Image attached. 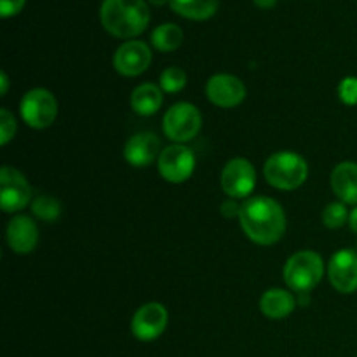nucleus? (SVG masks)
<instances>
[{
	"instance_id": "obj_1",
	"label": "nucleus",
	"mask_w": 357,
	"mask_h": 357,
	"mask_svg": "<svg viewBox=\"0 0 357 357\" xmlns=\"http://www.w3.org/2000/svg\"><path fill=\"white\" fill-rule=\"evenodd\" d=\"M239 222L248 239L260 246L275 244L286 230L282 206L271 197H251L241 206Z\"/></svg>"
},
{
	"instance_id": "obj_2",
	"label": "nucleus",
	"mask_w": 357,
	"mask_h": 357,
	"mask_svg": "<svg viewBox=\"0 0 357 357\" xmlns=\"http://www.w3.org/2000/svg\"><path fill=\"white\" fill-rule=\"evenodd\" d=\"M100 17L108 33L119 38H132L149 26L150 9L146 0H105Z\"/></svg>"
},
{
	"instance_id": "obj_3",
	"label": "nucleus",
	"mask_w": 357,
	"mask_h": 357,
	"mask_svg": "<svg viewBox=\"0 0 357 357\" xmlns=\"http://www.w3.org/2000/svg\"><path fill=\"white\" fill-rule=\"evenodd\" d=\"M265 180L279 190H295L305 183L309 176V164L300 153L278 152L271 155L264 167Z\"/></svg>"
},
{
	"instance_id": "obj_4",
	"label": "nucleus",
	"mask_w": 357,
	"mask_h": 357,
	"mask_svg": "<svg viewBox=\"0 0 357 357\" xmlns=\"http://www.w3.org/2000/svg\"><path fill=\"white\" fill-rule=\"evenodd\" d=\"M323 258L316 251H298L284 265V281L293 291L310 293L323 279Z\"/></svg>"
},
{
	"instance_id": "obj_5",
	"label": "nucleus",
	"mask_w": 357,
	"mask_h": 357,
	"mask_svg": "<svg viewBox=\"0 0 357 357\" xmlns=\"http://www.w3.org/2000/svg\"><path fill=\"white\" fill-rule=\"evenodd\" d=\"M202 126L201 112L190 103H176L166 112L162 122L164 135L176 143H187L199 135Z\"/></svg>"
},
{
	"instance_id": "obj_6",
	"label": "nucleus",
	"mask_w": 357,
	"mask_h": 357,
	"mask_svg": "<svg viewBox=\"0 0 357 357\" xmlns=\"http://www.w3.org/2000/svg\"><path fill=\"white\" fill-rule=\"evenodd\" d=\"M20 110L21 117L30 128L45 129L58 117V101L47 89L37 87L24 94Z\"/></svg>"
},
{
	"instance_id": "obj_7",
	"label": "nucleus",
	"mask_w": 357,
	"mask_h": 357,
	"mask_svg": "<svg viewBox=\"0 0 357 357\" xmlns=\"http://www.w3.org/2000/svg\"><path fill=\"white\" fill-rule=\"evenodd\" d=\"M195 169V157L188 146L181 143L166 146L159 155V173L169 183H183Z\"/></svg>"
},
{
	"instance_id": "obj_8",
	"label": "nucleus",
	"mask_w": 357,
	"mask_h": 357,
	"mask_svg": "<svg viewBox=\"0 0 357 357\" xmlns=\"http://www.w3.org/2000/svg\"><path fill=\"white\" fill-rule=\"evenodd\" d=\"M257 171L246 159H232L222 171V188L229 197L244 199L255 190Z\"/></svg>"
},
{
	"instance_id": "obj_9",
	"label": "nucleus",
	"mask_w": 357,
	"mask_h": 357,
	"mask_svg": "<svg viewBox=\"0 0 357 357\" xmlns=\"http://www.w3.org/2000/svg\"><path fill=\"white\" fill-rule=\"evenodd\" d=\"M31 188L21 171L3 166L0 171V204L6 213L21 211L28 204Z\"/></svg>"
},
{
	"instance_id": "obj_10",
	"label": "nucleus",
	"mask_w": 357,
	"mask_h": 357,
	"mask_svg": "<svg viewBox=\"0 0 357 357\" xmlns=\"http://www.w3.org/2000/svg\"><path fill=\"white\" fill-rule=\"evenodd\" d=\"M167 310L162 303L150 302L139 307L132 316L131 330L138 340L152 342L164 333L167 326Z\"/></svg>"
},
{
	"instance_id": "obj_11",
	"label": "nucleus",
	"mask_w": 357,
	"mask_h": 357,
	"mask_svg": "<svg viewBox=\"0 0 357 357\" xmlns=\"http://www.w3.org/2000/svg\"><path fill=\"white\" fill-rule=\"evenodd\" d=\"M206 96L213 105L222 108H234L246 98V87L243 80L229 73H218L206 84Z\"/></svg>"
},
{
	"instance_id": "obj_12",
	"label": "nucleus",
	"mask_w": 357,
	"mask_h": 357,
	"mask_svg": "<svg viewBox=\"0 0 357 357\" xmlns=\"http://www.w3.org/2000/svg\"><path fill=\"white\" fill-rule=\"evenodd\" d=\"M152 63V51L142 40L124 42L114 56V66L121 75L136 77Z\"/></svg>"
},
{
	"instance_id": "obj_13",
	"label": "nucleus",
	"mask_w": 357,
	"mask_h": 357,
	"mask_svg": "<svg viewBox=\"0 0 357 357\" xmlns=\"http://www.w3.org/2000/svg\"><path fill=\"white\" fill-rule=\"evenodd\" d=\"M328 278L331 286L340 293H354L357 289V253L340 250L331 257L328 265Z\"/></svg>"
},
{
	"instance_id": "obj_14",
	"label": "nucleus",
	"mask_w": 357,
	"mask_h": 357,
	"mask_svg": "<svg viewBox=\"0 0 357 357\" xmlns=\"http://www.w3.org/2000/svg\"><path fill=\"white\" fill-rule=\"evenodd\" d=\"M160 155V139L153 132H138L124 146V159L135 167H146Z\"/></svg>"
},
{
	"instance_id": "obj_15",
	"label": "nucleus",
	"mask_w": 357,
	"mask_h": 357,
	"mask_svg": "<svg viewBox=\"0 0 357 357\" xmlns=\"http://www.w3.org/2000/svg\"><path fill=\"white\" fill-rule=\"evenodd\" d=\"M7 243L14 253H31L38 243V229L33 220L28 216H14L7 225Z\"/></svg>"
},
{
	"instance_id": "obj_16",
	"label": "nucleus",
	"mask_w": 357,
	"mask_h": 357,
	"mask_svg": "<svg viewBox=\"0 0 357 357\" xmlns=\"http://www.w3.org/2000/svg\"><path fill=\"white\" fill-rule=\"evenodd\" d=\"M331 188L344 204H357V162L338 164L331 173Z\"/></svg>"
},
{
	"instance_id": "obj_17",
	"label": "nucleus",
	"mask_w": 357,
	"mask_h": 357,
	"mask_svg": "<svg viewBox=\"0 0 357 357\" xmlns=\"http://www.w3.org/2000/svg\"><path fill=\"white\" fill-rule=\"evenodd\" d=\"M295 296L284 289L272 288L265 291L260 298V310L268 319H284L295 310Z\"/></svg>"
},
{
	"instance_id": "obj_18",
	"label": "nucleus",
	"mask_w": 357,
	"mask_h": 357,
	"mask_svg": "<svg viewBox=\"0 0 357 357\" xmlns=\"http://www.w3.org/2000/svg\"><path fill=\"white\" fill-rule=\"evenodd\" d=\"M131 107L138 115H153L162 107V91L155 84H142L132 91Z\"/></svg>"
},
{
	"instance_id": "obj_19",
	"label": "nucleus",
	"mask_w": 357,
	"mask_h": 357,
	"mask_svg": "<svg viewBox=\"0 0 357 357\" xmlns=\"http://www.w3.org/2000/svg\"><path fill=\"white\" fill-rule=\"evenodd\" d=\"M220 0H169L171 9L187 20L204 21L215 16Z\"/></svg>"
},
{
	"instance_id": "obj_20",
	"label": "nucleus",
	"mask_w": 357,
	"mask_h": 357,
	"mask_svg": "<svg viewBox=\"0 0 357 357\" xmlns=\"http://www.w3.org/2000/svg\"><path fill=\"white\" fill-rule=\"evenodd\" d=\"M181 42H183V31H181L178 24L164 23L152 31L153 47L162 52L176 51L181 45Z\"/></svg>"
},
{
	"instance_id": "obj_21",
	"label": "nucleus",
	"mask_w": 357,
	"mask_h": 357,
	"mask_svg": "<svg viewBox=\"0 0 357 357\" xmlns=\"http://www.w3.org/2000/svg\"><path fill=\"white\" fill-rule=\"evenodd\" d=\"M31 211L44 222H54L61 216V204L51 195H38L31 204Z\"/></svg>"
},
{
	"instance_id": "obj_22",
	"label": "nucleus",
	"mask_w": 357,
	"mask_h": 357,
	"mask_svg": "<svg viewBox=\"0 0 357 357\" xmlns=\"http://www.w3.org/2000/svg\"><path fill=\"white\" fill-rule=\"evenodd\" d=\"M187 86V73L178 66H169L160 73V89L164 93H178Z\"/></svg>"
},
{
	"instance_id": "obj_23",
	"label": "nucleus",
	"mask_w": 357,
	"mask_h": 357,
	"mask_svg": "<svg viewBox=\"0 0 357 357\" xmlns=\"http://www.w3.org/2000/svg\"><path fill=\"white\" fill-rule=\"evenodd\" d=\"M349 215L351 213L347 211L344 202H331L323 211V223L328 229H340V227H344L347 223Z\"/></svg>"
},
{
	"instance_id": "obj_24",
	"label": "nucleus",
	"mask_w": 357,
	"mask_h": 357,
	"mask_svg": "<svg viewBox=\"0 0 357 357\" xmlns=\"http://www.w3.org/2000/svg\"><path fill=\"white\" fill-rule=\"evenodd\" d=\"M14 135H16V119L7 108H2L0 110V143L6 146Z\"/></svg>"
},
{
	"instance_id": "obj_25",
	"label": "nucleus",
	"mask_w": 357,
	"mask_h": 357,
	"mask_svg": "<svg viewBox=\"0 0 357 357\" xmlns=\"http://www.w3.org/2000/svg\"><path fill=\"white\" fill-rule=\"evenodd\" d=\"M338 96L349 107L357 105V77H345L338 86Z\"/></svg>"
},
{
	"instance_id": "obj_26",
	"label": "nucleus",
	"mask_w": 357,
	"mask_h": 357,
	"mask_svg": "<svg viewBox=\"0 0 357 357\" xmlns=\"http://www.w3.org/2000/svg\"><path fill=\"white\" fill-rule=\"evenodd\" d=\"M24 2L26 0H0V14H2V17L16 16L24 7Z\"/></svg>"
},
{
	"instance_id": "obj_27",
	"label": "nucleus",
	"mask_w": 357,
	"mask_h": 357,
	"mask_svg": "<svg viewBox=\"0 0 357 357\" xmlns=\"http://www.w3.org/2000/svg\"><path fill=\"white\" fill-rule=\"evenodd\" d=\"M241 213V206H237L236 201H227L222 204V215L225 216V218H236V216H239Z\"/></svg>"
},
{
	"instance_id": "obj_28",
	"label": "nucleus",
	"mask_w": 357,
	"mask_h": 357,
	"mask_svg": "<svg viewBox=\"0 0 357 357\" xmlns=\"http://www.w3.org/2000/svg\"><path fill=\"white\" fill-rule=\"evenodd\" d=\"M7 87H9V79H7V73L2 70L0 72V93H2V96L7 93Z\"/></svg>"
},
{
	"instance_id": "obj_29",
	"label": "nucleus",
	"mask_w": 357,
	"mask_h": 357,
	"mask_svg": "<svg viewBox=\"0 0 357 357\" xmlns=\"http://www.w3.org/2000/svg\"><path fill=\"white\" fill-rule=\"evenodd\" d=\"M253 2L257 3L260 9H271V7L275 6V2H278V0H253Z\"/></svg>"
},
{
	"instance_id": "obj_30",
	"label": "nucleus",
	"mask_w": 357,
	"mask_h": 357,
	"mask_svg": "<svg viewBox=\"0 0 357 357\" xmlns=\"http://www.w3.org/2000/svg\"><path fill=\"white\" fill-rule=\"evenodd\" d=\"M349 225H351V229L357 234V208L352 209L351 215H349Z\"/></svg>"
},
{
	"instance_id": "obj_31",
	"label": "nucleus",
	"mask_w": 357,
	"mask_h": 357,
	"mask_svg": "<svg viewBox=\"0 0 357 357\" xmlns=\"http://www.w3.org/2000/svg\"><path fill=\"white\" fill-rule=\"evenodd\" d=\"M149 2L152 3V6L160 7V6H166V3H169V0H149Z\"/></svg>"
}]
</instances>
